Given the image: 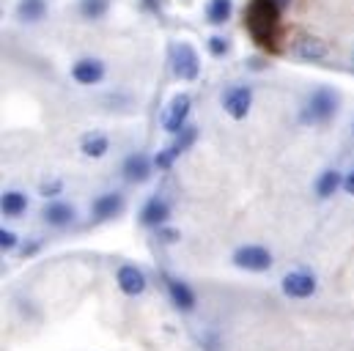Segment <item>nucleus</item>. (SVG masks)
<instances>
[{
    "instance_id": "8",
    "label": "nucleus",
    "mask_w": 354,
    "mask_h": 351,
    "mask_svg": "<svg viewBox=\"0 0 354 351\" xmlns=\"http://www.w3.org/2000/svg\"><path fill=\"white\" fill-rule=\"evenodd\" d=\"M93 220L96 222H104V220H113L124 211V195L121 192H104L93 200Z\"/></svg>"
},
{
    "instance_id": "26",
    "label": "nucleus",
    "mask_w": 354,
    "mask_h": 351,
    "mask_svg": "<svg viewBox=\"0 0 354 351\" xmlns=\"http://www.w3.org/2000/svg\"><path fill=\"white\" fill-rule=\"evenodd\" d=\"M157 234H160V239H162V242H168V245L178 242V236H181L178 231H174V228H165V225H160V228H157Z\"/></svg>"
},
{
    "instance_id": "12",
    "label": "nucleus",
    "mask_w": 354,
    "mask_h": 351,
    "mask_svg": "<svg viewBox=\"0 0 354 351\" xmlns=\"http://www.w3.org/2000/svg\"><path fill=\"white\" fill-rule=\"evenodd\" d=\"M118 288H121L127 296H140V294L146 291V274H143L138 266L127 263V266L118 269Z\"/></svg>"
},
{
    "instance_id": "17",
    "label": "nucleus",
    "mask_w": 354,
    "mask_h": 351,
    "mask_svg": "<svg viewBox=\"0 0 354 351\" xmlns=\"http://www.w3.org/2000/svg\"><path fill=\"white\" fill-rule=\"evenodd\" d=\"M0 209H3L6 217H19V214H25V209H28V195H22L19 189H8V192H3Z\"/></svg>"
},
{
    "instance_id": "6",
    "label": "nucleus",
    "mask_w": 354,
    "mask_h": 351,
    "mask_svg": "<svg viewBox=\"0 0 354 351\" xmlns=\"http://www.w3.org/2000/svg\"><path fill=\"white\" fill-rule=\"evenodd\" d=\"M189 107H192L189 93H176V96L171 99V104H168V110H165V118H162V126H165L171 135H176V132L184 129L187 115H189Z\"/></svg>"
},
{
    "instance_id": "22",
    "label": "nucleus",
    "mask_w": 354,
    "mask_h": 351,
    "mask_svg": "<svg viewBox=\"0 0 354 351\" xmlns=\"http://www.w3.org/2000/svg\"><path fill=\"white\" fill-rule=\"evenodd\" d=\"M198 140V126H192V124H184V129L181 132H176V140L171 143V149L176 151V154H184L192 143Z\"/></svg>"
},
{
    "instance_id": "9",
    "label": "nucleus",
    "mask_w": 354,
    "mask_h": 351,
    "mask_svg": "<svg viewBox=\"0 0 354 351\" xmlns=\"http://www.w3.org/2000/svg\"><path fill=\"white\" fill-rule=\"evenodd\" d=\"M168 217H171V206H168V200H162L160 195L149 198L146 206L140 209V222H143L146 228H160V225L168 222Z\"/></svg>"
},
{
    "instance_id": "18",
    "label": "nucleus",
    "mask_w": 354,
    "mask_h": 351,
    "mask_svg": "<svg viewBox=\"0 0 354 351\" xmlns=\"http://www.w3.org/2000/svg\"><path fill=\"white\" fill-rule=\"evenodd\" d=\"M44 14H47V3L44 0H19L17 3V17L22 19V22H41L44 19Z\"/></svg>"
},
{
    "instance_id": "1",
    "label": "nucleus",
    "mask_w": 354,
    "mask_h": 351,
    "mask_svg": "<svg viewBox=\"0 0 354 351\" xmlns=\"http://www.w3.org/2000/svg\"><path fill=\"white\" fill-rule=\"evenodd\" d=\"M280 3L277 0H253L248 8V30L261 47H274L277 22H280Z\"/></svg>"
},
{
    "instance_id": "25",
    "label": "nucleus",
    "mask_w": 354,
    "mask_h": 351,
    "mask_svg": "<svg viewBox=\"0 0 354 351\" xmlns=\"http://www.w3.org/2000/svg\"><path fill=\"white\" fill-rule=\"evenodd\" d=\"M0 247H3V250H14V247H17V234L3 228V231H0Z\"/></svg>"
},
{
    "instance_id": "11",
    "label": "nucleus",
    "mask_w": 354,
    "mask_h": 351,
    "mask_svg": "<svg viewBox=\"0 0 354 351\" xmlns=\"http://www.w3.org/2000/svg\"><path fill=\"white\" fill-rule=\"evenodd\" d=\"M149 176H151V160H149V154L138 151V154H129L124 160V178L129 184H143V181H149Z\"/></svg>"
},
{
    "instance_id": "27",
    "label": "nucleus",
    "mask_w": 354,
    "mask_h": 351,
    "mask_svg": "<svg viewBox=\"0 0 354 351\" xmlns=\"http://www.w3.org/2000/svg\"><path fill=\"white\" fill-rule=\"evenodd\" d=\"M61 189H64V184H61L58 178H55V181H50V184H41V195H44V198H50V195H58Z\"/></svg>"
},
{
    "instance_id": "16",
    "label": "nucleus",
    "mask_w": 354,
    "mask_h": 351,
    "mask_svg": "<svg viewBox=\"0 0 354 351\" xmlns=\"http://www.w3.org/2000/svg\"><path fill=\"white\" fill-rule=\"evenodd\" d=\"M297 55L302 58V61H324L327 55H330V47L322 41V39H302L299 44H297Z\"/></svg>"
},
{
    "instance_id": "5",
    "label": "nucleus",
    "mask_w": 354,
    "mask_h": 351,
    "mask_svg": "<svg viewBox=\"0 0 354 351\" xmlns=\"http://www.w3.org/2000/svg\"><path fill=\"white\" fill-rule=\"evenodd\" d=\"M234 263L248 272H266L272 269V253L261 245H245L234 253Z\"/></svg>"
},
{
    "instance_id": "10",
    "label": "nucleus",
    "mask_w": 354,
    "mask_h": 351,
    "mask_svg": "<svg viewBox=\"0 0 354 351\" xmlns=\"http://www.w3.org/2000/svg\"><path fill=\"white\" fill-rule=\"evenodd\" d=\"M72 77L80 83V86H96L102 83L104 77V64L99 58H80L75 66H72Z\"/></svg>"
},
{
    "instance_id": "28",
    "label": "nucleus",
    "mask_w": 354,
    "mask_h": 351,
    "mask_svg": "<svg viewBox=\"0 0 354 351\" xmlns=\"http://www.w3.org/2000/svg\"><path fill=\"white\" fill-rule=\"evenodd\" d=\"M344 189H346L349 195H354V171L352 173H346V178H344Z\"/></svg>"
},
{
    "instance_id": "14",
    "label": "nucleus",
    "mask_w": 354,
    "mask_h": 351,
    "mask_svg": "<svg viewBox=\"0 0 354 351\" xmlns=\"http://www.w3.org/2000/svg\"><path fill=\"white\" fill-rule=\"evenodd\" d=\"M165 283H168V294H171L174 305H176L178 310L189 313V310L195 307V294H192V288H189L187 283L176 280V277H171V274H165Z\"/></svg>"
},
{
    "instance_id": "7",
    "label": "nucleus",
    "mask_w": 354,
    "mask_h": 351,
    "mask_svg": "<svg viewBox=\"0 0 354 351\" xmlns=\"http://www.w3.org/2000/svg\"><path fill=\"white\" fill-rule=\"evenodd\" d=\"M283 294L291 299H308L316 294V277L308 272H291L283 277Z\"/></svg>"
},
{
    "instance_id": "24",
    "label": "nucleus",
    "mask_w": 354,
    "mask_h": 351,
    "mask_svg": "<svg viewBox=\"0 0 354 351\" xmlns=\"http://www.w3.org/2000/svg\"><path fill=\"white\" fill-rule=\"evenodd\" d=\"M176 157H178V154L174 151V149H171V146H168V149H162V151L154 157V165H157L160 171H168V168L174 165V160H176Z\"/></svg>"
},
{
    "instance_id": "20",
    "label": "nucleus",
    "mask_w": 354,
    "mask_h": 351,
    "mask_svg": "<svg viewBox=\"0 0 354 351\" xmlns=\"http://www.w3.org/2000/svg\"><path fill=\"white\" fill-rule=\"evenodd\" d=\"M234 14V0H209L206 6V19L212 25H225Z\"/></svg>"
},
{
    "instance_id": "4",
    "label": "nucleus",
    "mask_w": 354,
    "mask_h": 351,
    "mask_svg": "<svg viewBox=\"0 0 354 351\" xmlns=\"http://www.w3.org/2000/svg\"><path fill=\"white\" fill-rule=\"evenodd\" d=\"M223 107L231 118L242 121L248 118L250 107H253V88L250 86H231L225 93H223Z\"/></svg>"
},
{
    "instance_id": "15",
    "label": "nucleus",
    "mask_w": 354,
    "mask_h": 351,
    "mask_svg": "<svg viewBox=\"0 0 354 351\" xmlns=\"http://www.w3.org/2000/svg\"><path fill=\"white\" fill-rule=\"evenodd\" d=\"M80 151L91 157V160H99V157H104L107 151H110V140H107V135H102V132H88V135H83V140H80Z\"/></svg>"
},
{
    "instance_id": "19",
    "label": "nucleus",
    "mask_w": 354,
    "mask_h": 351,
    "mask_svg": "<svg viewBox=\"0 0 354 351\" xmlns=\"http://www.w3.org/2000/svg\"><path fill=\"white\" fill-rule=\"evenodd\" d=\"M341 187H344V176L338 173V171H333V168L316 178V195L319 198H333Z\"/></svg>"
},
{
    "instance_id": "23",
    "label": "nucleus",
    "mask_w": 354,
    "mask_h": 351,
    "mask_svg": "<svg viewBox=\"0 0 354 351\" xmlns=\"http://www.w3.org/2000/svg\"><path fill=\"white\" fill-rule=\"evenodd\" d=\"M228 50H231V47H228V39H225V36H212V39H209V53H212L214 58H225Z\"/></svg>"
},
{
    "instance_id": "2",
    "label": "nucleus",
    "mask_w": 354,
    "mask_h": 351,
    "mask_svg": "<svg viewBox=\"0 0 354 351\" xmlns=\"http://www.w3.org/2000/svg\"><path fill=\"white\" fill-rule=\"evenodd\" d=\"M335 113H338V93L333 88L322 86L308 96V102L302 107V121L305 124H327Z\"/></svg>"
},
{
    "instance_id": "21",
    "label": "nucleus",
    "mask_w": 354,
    "mask_h": 351,
    "mask_svg": "<svg viewBox=\"0 0 354 351\" xmlns=\"http://www.w3.org/2000/svg\"><path fill=\"white\" fill-rule=\"evenodd\" d=\"M107 8H110V0H80V14L91 22L102 19L107 14Z\"/></svg>"
},
{
    "instance_id": "3",
    "label": "nucleus",
    "mask_w": 354,
    "mask_h": 351,
    "mask_svg": "<svg viewBox=\"0 0 354 351\" xmlns=\"http://www.w3.org/2000/svg\"><path fill=\"white\" fill-rule=\"evenodd\" d=\"M174 75H176L178 80H187V83L198 80V75H201V58H198V53H195L192 44L178 41L176 47H174Z\"/></svg>"
},
{
    "instance_id": "13",
    "label": "nucleus",
    "mask_w": 354,
    "mask_h": 351,
    "mask_svg": "<svg viewBox=\"0 0 354 351\" xmlns=\"http://www.w3.org/2000/svg\"><path fill=\"white\" fill-rule=\"evenodd\" d=\"M44 222L53 225V228H66L69 222H75V206L64 203V200H50L41 211Z\"/></svg>"
},
{
    "instance_id": "29",
    "label": "nucleus",
    "mask_w": 354,
    "mask_h": 351,
    "mask_svg": "<svg viewBox=\"0 0 354 351\" xmlns=\"http://www.w3.org/2000/svg\"><path fill=\"white\" fill-rule=\"evenodd\" d=\"M277 3H280V6H283V3H286V0H277Z\"/></svg>"
}]
</instances>
